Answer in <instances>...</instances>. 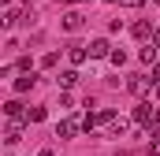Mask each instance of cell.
<instances>
[{"label": "cell", "instance_id": "cell-1", "mask_svg": "<svg viewBox=\"0 0 160 156\" xmlns=\"http://www.w3.org/2000/svg\"><path fill=\"white\" fill-rule=\"evenodd\" d=\"M26 123H30V119H8V130H4V141H8V145L22 141V130H26Z\"/></svg>", "mask_w": 160, "mask_h": 156}, {"label": "cell", "instance_id": "cell-2", "mask_svg": "<svg viewBox=\"0 0 160 156\" xmlns=\"http://www.w3.org/2000/svg\"><path fill=\"white\" fill-rule=\"evenodd\" d=\"M82 130V119H60L56 123V138H75Z\"/></svg>", "mask_w": 160, "mask_h": 156}, {"label": "cell", "instance_id": "cell-3", "mask_svg": "<svg viewBox=\"0 0 160 156\" xmlns=\"http://www.w3.org/2000/svg\"><path fill=\"white\" fill-rule=\"evenodd\" d=\"M82 26H86V15H82V11H67V15H63V30H67V34H78Z\"/></svg>", "mask_w": 160, "mask_h": 156}, {"label": "cell", "instance_id": "cell-4", "mask_svg": "<svg viewBox=\"0 0 160 156\" xmlns=\"http://www.w3.org/2000/svg\"><path fill=\"white\" fill-rule=\"evenodd\" d=\"M104 56H112V45L104 37H97L93 45H89V60H104Z\"/></svg>", "mask_w": 160, "mask_h": 156}, {"label": "cell", "instance_id": "cell-5", "mask_svg": "<svg viewBox=\"0 0 160 156\" xmlns=\"http://www.w3.org/2000/svg\"><path fill=\"white\" fill-rule=\"evenodd\" d=\"M149 85H153V78H145V75H130V82H127L130 93H145Z\"/></svg>", "mask_w": 160, "mask_h": 156}, {"label": "cell", "instance_id": "cell-6", "mask_svg": "<svg viewBox=\"0 0 160 156\" xmlns=\"http://www.w3.org/2000/svg\"><path fill=\"white\" fill-rule=\"evenodd\" d=\"M67 60L78 67V63H86V60H89V48H86V45H71V48H67Z\"/></svg>", "mask_w": 160, "mask_h": 156}, {"label": "cell", "instance_id": "cell-7", "mask_svg": "<svg viewBox=\"0 0 160 156\" xmlns=\"http://www.w3.org/2000/svg\"><path fill=\"white\" fill-rule=\"evenodd\" d=\"M153 112H157V108H149V104H138V108H134V123L149 126V123H153Z\"/></svg>", "mask_w": 160, "mask_h": 156}, {"label": "cell", "instance_id": "cell-8", "mask_svg": "<svg viewBox=\"0 0 160 156\" xmlns=\"http://www.w3.org/2000/svg\"><path fill=\"white\" fill-rule=\"evenodd\" d=\"M4 115H8V119H30L26 112H22V104H19V100H8V104H4Z\"/></svg>", "mask_w": 160, "mask_h": 156}, {"label": "cell", "instance_id": "cell-9", "mask_svg": "<svg viewBox=\"0 0 160 156\" xmlns=\"http://www.w3.org/2000/svg\"><path fill=\"white\" fill-rule=\"evenodd\" d=\"M134 37H138V41L153 37V22H149V19H142V22H134Z\"/></svg>", "mask_w": 160, "mask_h": 156}, {"label": "cell", "instance_id": "cell-10", "mask_svg": "<svg viewBox=\"0 0 160 156\" xmlns=\"http://www.w3.org/2000/svg\"><path fill=\"white\" fill-rule=\"evenodd\" d=\"M34 82H38V78H34L30 71H26L22 78H15V93H30V89H34Z\"/></svg>", "mask_w": 160, "mask_h": 156}, {"label": "cell", "instance_id": "cell-11", "mask_svg": "<svg viewBox=\"0 0 160 156\" xmlns=\"http://www.w3.org/2000/svg\"><path fill=\"white\" fill-rule=\"evenodd\" d=\"M97 123H101V112H86L82 115V130H93Z\"/></svg>", "mask_w": 160, "mask_h": 156}, {"label": "cell", "instance_id": "cell-12", "mask_svg": "<svg viewBox=\"0 0 160 156\" xmlns=\"http://www.w3.org/2000/svg\"><path fill=\"white\" fill-rule=\"evenodd\" d=\"M75 82H78V71H63V75H60V85H63V89H71Z\"/></svg>", "mask_w": 160, "mask_h": 156}, {"label": "cell", "instance_id": "cell-13", "mask_svg": "<svg viewBox=\"0 0 160 156\" xmlns=\"http://www.w3.org/2000/svg\"><path fill=\"white\" fill-rule=\"evenodd\" d=\"M138 56H142V63H153V60H157V45H145Z\"/></svg>", "mask_w": 160, "mask_h": 156}, {"label": "cell", "instance_id": "cell-14", "mask_svg": "<svg viewBox=\"0 0 160 156\" xmlns=\"http://www.w3.org/2000/svg\"><path fill=\"white\" fill-rule=\"evenodd\" d=\"M108 60H112L116 67H123V63H127V52H123V48H112V56H108Z\"/></svg>", "mask_w": 160, "mask_h": 156}, {"label": "cell", "instance_id": "cell-15", "mask_svg": "<svg viewBox=\"0 0 160 156\" xmlns=\"http://www.w3.org/2000/svg\"><path fill=\"white\" fill-rule=\"evenodd\" d=\"M108 126H112V138H119L123 130H127V123H123V119H112V123H108Z\"/></svg>", "mask_w": 160, "mask_h": 156}, {"label": "cell", "instance_id": "cell-16", "mask_svg": "<svg viewBox=\"0 0 160 156\" xmlns=\"http://www.w3.org/2000/svg\"><path fill=\"white\" fill-rule=\"evenodd\" d=\"M26 115H30V123H41V119H45V108H30Z\"/></svg>", "mask_w": 160, "mask_h": 156}, {"label": "cell", "instance_id": "cell-17", "mask_svg": "<svg viewBox=\"0 0 160 156\" xmlns=\"http://www.w3.org/2000/svg\"><path fill=\"white\" fill-rule=\"evenodd\" d=\"M123 7H142V4H145V0H119Z\"/></svg>", "mask_w": 160, "mask_h": 156}, {"label": "cell", "instance_id": "cell-18", "mask_svg": "<svg viewBox=\"0 0 160 156\" xmlns=\"http://www.w3.org/2000/svg\"><path fill=\"white\" fill-rule=\"evenodd\" d=\"M153 82H160V63H153Z\"/></svg>", "mask_w": 160, "mask_h": 156}, {"label": "cell", "instance_id": "cell-19", "mask_svg": "<svg viewBox=\"0 0 160 156\" xmlns=\"http://www.w3.org/2000/svg\"><path fill=\"white\" fill-rule=\"evenodd\" d=\"M153 45H157V48H160V30H153Z\"/></svg>", "mask_w": 160, "mask_h": 156}, {"label": "cell", "instance_id": "cell-20", "mask_svg": "<svg viewBox=\"0 0 160 156\" xmlns=\"http://www.w3.org/2000/svg\"><path fill=\"white\" fill-rule=\"evenodd\" d=\"M60 4H82V0H60Z\"/></svg>", "mask_w": 160, "mask_h": 156}, {"label": "cell", "instance_id": "cell-21", "mask_svg": "<svg viewBox=\"0 0 160 156\" xmlns=\"http://www.w3.org/2000/svg\"><path fill=\"white\" fill-rule=\"evenodd\" d=\"M157 100H160V82H157Z\"/></svg>", "mask_w": 160, "mask_h": 156}, {"label": "cell", "instance_id": "cell-22", "mask_svg": "<svg viewBox=\"0 0 160 156\" xmlns=\"http://www.w3.org/2000/svg\"><path fill=\"white\" fill-rule=\"evenodd\" d=\"M104 4H119V0H104Z\"/></svg>", "mask_w": 160, "mask_h": 156}, {"label": "cell", "instance_id": "cell-23", "mask_svg": "<svg viewBox=\"0 0 160 156\" xmlns=\"http://www.w3.org/2000/svg\"><path fill=\"white\" fill-rule=\"evenodd\" d=\"M4 4H11V0H4Z\"/></svg>", "mask_w": 160, "mask_h": 156}, {"label": "cell", "instance_id": "cell-24", "mask_svg": "<svg viewBox=\"0 0 160 156\" xmlns=\"http://www.w3.org/2000/svg\"><path fill=\"white\" fill-rule=\"evenodd\" d=\"M157 4H160V0H157Z\"/></svg>", "mask_w": 160, "mask_h": 156}]
</instances>
